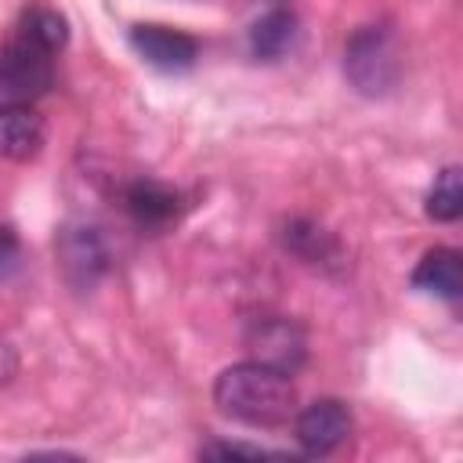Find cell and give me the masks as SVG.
<instances>
[{
    "instance_id": "8",
    "label": "cell",
    "mask_w": 463,
    "mask_h": 463,
    "mask_svg": "<svg viewBox=\"0 0 463 463\" xmlns=\"http://www.w3.org/2000/svg\"><path fill=\"white\" fill-rule=\"evenodd\" d=\"M47 123L33 105H0V159L29 163L43 152Z\"/></svg>"
},
{
    "instance_id": "14",
    "label": "cell",
    "mask_w": 463,
    "mask_h": 463,
    "mask_svg": "<svg viewBox=\"0 0 463 463\" xmlns=\"http://www.w3.org/2000/svg\"><path fill=\"white\" fill-rule=\"evenodd\" d=\"M459 213H463V174L459 166H445L427 192V217L456 221Z\"/></svg>"
},
{
    "instance_id": "9",
    "label": "cell",
    "mask_w": 463,
    "mask_h": 463,
    "mask_svg": "<svg viewBox=\"0 0 463 463\" xmlns=\"http://www.w3.org/2000/svg\"><path fill=\"white\" fill-rule=\"evenodd\" d=\"M123 206L141 228H166L181 213V192L156 177H137L123 192Z\"/></svg>"
},
{
    "instance_id": "2",
    "label": "cell",
    "mask_w": 463,
    "mask_h": 463,
    "mask_svg": "<svg viewBox=\"0 0 463 463\" xmlns=\"http://www.w3.org/2000/svg\"><path fill=\"white\" fill-rule=\"evenodd\" d=\"M405 69L398 36L391 25H362L344 43V72L365 98H383L398 87Z\"/></svg>"
},
{
    "instance_id": "3",
    "label": "cell",
    "mask_w": 463,
    "mask_h": 463,
    "mask_svg": "<svg viewBox=\"0 0 463 463\" xmlns=\"http://www.w3.org/2000/svg\"><path fill=\"white\" fill-rule=\"evenodd\" d=\"M54 87V54L14 36L0 47V105H33Z\"/></svg>"
},
{
    "instance_id": "16",
    "label": "cell",
    "mask_w": 463,
    "mask_h": 463,
    "mask_svg": "<svg viewBox=\"0 0 463 463\" xmlns=\"http://www.w3.org/2000/svg\"><path fill=\"white\" fill-rule=\"evenodd\" d=\"M22 264V242L14 235V228L0 224V282H7Z\"/></svg>"
},
{
    "instance_id": "13",
    "label": "cell",
    "mask_w": 463,
    "mask_h": 463,
    "mask_svg": "<svg viewBox=\"0 0 463 463\" xmlns=\"http://www.w3.org/2000/svg\"><path fill=\"white\" fill-rule=\"evenodd\" d=\"M14 36H22V40L43 47L47 54H58V51L69 43V22H65V14L54 11V7H47V4H33V7L22 11Z\"/></svg>"
},
{
    "instance_id": "15",
    "label": "cell",
    "mask_w": 463,
    "mask_h": 463,
    "mask_svg": "<svg viewBox=\"0 0 463 463\" xmlns=\"http://www.w3.org/2000/svg\"><path fill=\"white\" fill-rule=\"evenodd\" d=\"M199 456H210V459H282V452H271L264 445H246V441H210L199 449Z\"/></svg>"
},
{
    "instance_id": "12",
    "label": "cell",
    "mask_w": 463,
    "mask_h": 463,
    "mask_svg": "<svg viewBox=\"0 0 463 463\" xmlns=\"http://www.w3.org/2000/svg\"><path fill=\"white\" fill-rule=\"evenodd\" d=\"M293 40H297V14L286 11V7L268 11V14L257 18L253 29H250V51H253L257 58H264V61L282 58V54L293 47Z\"/></svg>"
},
{
    "instance_id": "7",
    "label": "cell",
    "mask_w": 463,
    "mask_h": 463,
    "mask_svg": "<svg viewBox=\"0 0 463 463\" xmlns=\"http://www.w3.org/2000/svg\"><path fill=\"white\" fill-rule=\"evenodd\" d=\"M130 43H134V51H137L148 65L166 69V72L188 69V65H195V58H199L195 36H188V33H181V29H170V25H134V29H130Z\"/></svg>"
},
{
    "instance_id": "4",
    "label": "cell",
    "mask_w": 463,
    "mask_h": 463,
    "mask_svg": "<svg viewBox=\"0 0 463 463\" xmlns=\"http://www.w3.org/2000/svg\"><path fill=\"white\" fill-rule=\"evenodd\" d=\"M61 279L72 289H90L109 271V246L94 224H65L54 242Z\"/></svg>"
},
{
    "instance_id": "5",
    "label": "cell",
    "mask_w": 463,
    "mask_h": 463,
    "mask_svg": "<svg viewBox=\"0 0 463 463\" xmlns=\"http://www.w3.org/2000/svg\"><path fill=\"white\" fill-rule=\"evenodd\" d=\"M246 347L253 354V362H264L279 373H297L307 358V340L304 329L282 315H264L246 329Z\"/></svg>"
},
{
    "instance_id": "17",
    "label": "cell",
    "mask_w": 463,
    "mask_h": 463,
    "mask_svg": "<svg viewBox=\"0 0 463 463\" xmlns=\"http://www.w3.org/2000/svg\"><path fill=\"white\" fill-rule=\"evenodd\" d=\"M14 373H18V351H14V344L0 333V387H4Z\"/></svg>"
},
{
    "instance_id": "11",
    "label": "cell",
    "mask_w": 463,
    "mask_h": 463,
    "mask_svg": "<svg viewBox=\"0 0 463 463\" xmlns=\"http://www.w3.org/2000/svg\"><path fill=\"white\" fill-rule=\"evenodd\" d=\"M279 239H282V246L293 257H300L307 264H336L340 260V242L326 228H318L315 221H307V217L286 221L282 232H279Z\"/></svg>"
},
{
    "instance_id": "1",
    "label": "cell",
    "mask_w": 463,
    "mask_h": 463,
    "mask_svg": "<svg viewBox=\"0 0 463 463\" xmlns=\"http://www.w3.org/2000/svg\"><path fill=\"white\" fill-rule=\"evenodd\" d=\"M213 405L239 423L250 427H282L297 412V391L289 373H279L264 362H239L228 365L213 380Z\"/></svg>"
},
{
    "instance_id": "6",
    "label": "cell",
    "mask_w": 463,
    "mask_h": 463,
    "mask_svg": "<svg viewBox=\"0 0 463 463\" xmlns=\"http://www.w3.org/2000/svg\"><path fill=\"white\" fill-rule=\"evenodd\" d=\"M354 430V416L340 398H318L307 409L293 412V434L307 456L336 452Z\"/></svg>"
},
{
    "instance_id": "10",
    "label": "cell",
    "mask_w": 463,
    "mask_h": 463,
    "mask_svg": "<svg viewBox=\"0 0 463 463\" xmlns=\"http://www.w3.org/2000/svg\"><path fill=\"white\" fill-rule=\"evenodd\" d=\"M412 286L423 289V293H434L441 300H459V293H463V257H459V250H449V246L427 250L423 260L412 271Z\"/></svg>"
}]
</instances>
